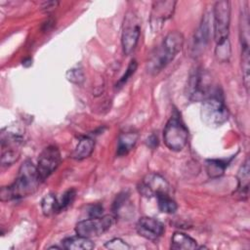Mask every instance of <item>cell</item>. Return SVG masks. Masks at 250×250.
Here are the masks:
<instances>
[{"label":"cell","mask_w":250,"mask_h":250,"mask_svg":"<svg viewBox=\"0 0 250 250\" xmlns=\"http://www.w3.org/2000/svg\"><path fill=\"white\" fill-rule=\"evenodd\" d=\"M40 182L42 181L37 167L30 160H25L21 165L15 182L1 188L0 198L2 201H8L28 196L36 191Z\"/></svg>","instance_id":"cell-1"},{"label":"cell","mask_w":250,"mask_h":250,"mask_svg":"<svg viewBox=\"0 0 250 250\" xmlns=\"http://www.w3.org/2000/svg\"><path fill=\"white\" fill-rule=\"evenodd\" d=\"M183 45L184 36L180 31L169 32L150 56L146 65L147 72L151 75L158 74L176 58Z\"/></svg>","instance_id":"cell-2"},{"label":"cell","mask_w":250,"mask_h":250,"mask_svg":"<svg viewBox=\"0 0 250 250\" xmlns=\"http://www.w3.org/2000/svg\"><path fill=\"white\" fill-rule=\"evenodd\" d=\"M200 114L202 121L209 127H219L228 121L229 110L223 94L218 88H215L202 102Z\"/></svg>","instance_id":"cell-3"},{"label":"cell","mask_w":250,"mask_h":250,"mask_svg":"<svg viewBox=\"0 0 250 250\" xmlns=\"http://www.w3.org/2000/svg\"><path fill=\"white\" fill-rule=\"evenodd\" d=\"M163 140L166 146L174 151L182 150L188 144V130L176 110L165 125Z\"/></svg>","instance_id":"cell-4"},{"label":"cell","mask_w":250,"mask_h":250,"mask_svg":"<svg viewBox=\"0 0 250 250\" xmlns=\"http://www.w3.org/2000/svg\"><path fill=\"white\" fill-rule=\"evenodd\" d=\"M214 89L208 71L201 67H196L192 70L188 82V96L189 100L193 102H203Z\"/></svg>","instance_id":"cell-5"},{"label":"cell","mask_w":250,"mask_h":250,"mask_svg":"<svg viewBox=\"0 0 250 250\" xmlns=\"http://www.w3.org/2000/svg\"><path fill=\"white\" fill-rule=\"evenodd\" d=\"M230 23V3L218 1L213 8V33L217 45L229 40Z\"/></svg>","instance_id":"cell-6"},{"label":"cell","mask_w":250,"mask_h":250,"mask_svg":"<svg viewBox=\"0 0 250 250\" xmlns=\"http://www.w3.org/2000/svg\"><path fill=\"white\" fill-rule=\"evenodd\" d=\"M115 222L112 215H104L97 218H90L78 222L75 226V232L84 237L100 236L108 230Z\"/></svg>","instance_id":"cell-7"},{"label":"cell","mask_w":250,"mask_h":250,"mask_svg":"<svg viewBox=\"0 0 250 250\" xmlns=\"http://www.w3.org/2000/svg\"><path fill=\"white\" fill-rule=\"evenodd\" d=\"M141 34V25L138 17L133 12L126 14L123 22L121 44L125 55H130L136 48Z\"/></svg>","instance_id":"cell-8"},{"label":"cell","mask_w":250,"mask_h":250,"mask_svg":"<svg viewBox=\"0 0 250 250\" xmlns=\"http://www.w3.org/2000/svg\"><path fill=\"white\" fill-rule=\"evenodd\" d=\"M61 153L56 146L45 147L39 155L37 163V171L41 181H45L61 163Z\"/></svg>","instance_id":"cell-9"},{"label":"cell","mask_w":250,"mask_h":250,"mask_svg":"<svg viewBox=\"0 0 250 250\" xmlns=\"http://www.w3.org/2000/svg\"><path fill=\"white\" fill-rule=\"evenodd\" d=\"M168 182L157 173H149L138 186L139 192L145 197H156L160 193H169Z\"/></svg>","instance_id":"cell-10"},{"label":"cell","mask_w":250,"mask_h":250,"mask_svg":"<svg viewBox=\"0 0 250 250\" xmlns=\"http://www.w3.org/2000/svg\"><path fill=\"white\" fill-rule=\"evenodd\" d=\"M246 9H243L240 21V42H241V59L242 74L246 88L249 87V18Z\"/></svg>","instance_id":"cell-11"},{"label":"cell","mask_w":250,"mask_h":250,"mask_svg":"<svg viewBox=\"0 0 250 250\" xmlns=\"http://www.w3.org/2000/svg\"><path fill=\"white\" fill-rule=\"evenodd\" d=\"M137 232L148 240L158 239L165 231L164 225L157 219L152 217H142L136 225Z\"/></svg>","instance_id":"cell-12"},{"label":"cell","mask_w":250,"mask_h":250,"mask_svg":"<svg viewBox=\"0 0 250 250\" xmlns=\"http://www.w3.org/2000/svg\"><path fill=\"white\" fill-rule=\"evenodd\" d=\"M210 18L208 14H205L202 18L200 25L193 34L191 40V54L194 57L200 56L204 52L210 39Z\"/></svg>","instance_id":"cell-13"},{"label":"cell","mask_w":250,"mask_h":250,"mask_svg":"<svg viewBox=\"0 0 250 250\" xmlns=\"http://www.w3.org/2000/svg\"><path fill=\"white\" fill-rule=\"evenodd\" d=\"M176 1H155L152 5L150 22L153 27H160L166 20L171 18L175 10Z\"/></svg>","instance_id":"cell-14"},{"label":"cell","mask_w":250,"mask_h":250,"mask_svg":"<svg viewBox=\"0 0 250 250\" xmlns=\"http://www.w3.org/2000/svg\"><path fill=\"white\" fill-rule=\"evenodd\" d=\"M249 181H250V163L247 158L244 163L240 166L237 172V188L235 194L239 199H246L249 190Z\"/></svg>","instance_id":"cell-15"},{"label":"cell","mask_w":250,"mask_h":250,"mask_svg":"<svg viewBox=\"0 0 250 250\" xmlns=\"http://www.w3.org/2000/svg\"><path fill=\"white\" fill-rule=\"evenodd\" d=\"M139 135L136 132H126L121 133L118 137L117 141V150L116 155L118 156H124L128 152H130L133 147L135 146L137 141H138Z\"/></svg>","instance_id":"cell-16"},{"label":"cell","mask_w":250,"mask_h":250,"mask_svg":"<svg viewBox=\"0 0 250 250\" xmlns=\"http://www.w3.org/2000/svg\"><path fill=\"white\" fill-rule=\"evenodd\" d=\"M170 247L174 250H193L197 248V243L196 240L189 235L181 231H176L172 236Z\"/></svg>","instance_id":"cell-17"},{"label":"cell","mask_w":250,"mask_h":250,"mask_svg":"<svg viewBox=\"0 0 250 250\" xmlns=\"http://www.w3.org/2000/svg\"><path fill=\"white\" fill-rule=\"evenodd\" d=\"M62 247L67 250H91L95 247L93 241L81 235L66 237L62 241Z\"/></svg>","instance_id":"cell-18"},{"label":"cell","mask_w":250,"mask_h":250,"mask_svg":"<svg viewBox=\"0 0 250 250\" xmlns=\"http://www.w3.org/2000/svg\"><path fill=\"white\" fill-rule=\"evenodd\" d=\"M95 146V142L90 137H83L79 140L77 146L71 152V157L76 160H82L89 157Z\"/></svg>","instance_id":"cell-19"},{"label":"cell","mask_w":250,"mask_h":250,"mask_svg":"<svg viewBox=\"0 0 250 250\" xmlns=\"http://www.w3.org/2000/svg\"><path fill=\"white\" fill-rule=\"evenodd\" d=\"M230 160V159H229ZM229 160L224 159H209L206 161V171L209 177L218 178L222 176L228 167Z\"/></svg>","instance_id":"cell-20"},{"label":"cell","mask_w":250,"mask_h":250,"mask_svg":"<svg viewBox=\"0 0 250 250\" xmlns=\"http://www.w3.org/2000/svg\"><path fill=\"white\" fill-rule=\"evenodd\" d=\"M158 209L167 214H173L177 211L178 205L174 199L169 196V193H160L156 196Z\"/></svg>","instance_id":"cell-21"},{"label":"cell","mask_w":250,"mask_h":250,"mask_svg":"<svg viewBox=\"0 0 250 250\" xmlns=\"http://www.w3.org/2000/svg\"><path fill=\"white\" fill-rule=\"evenodd\" d=\"M41 208L46 216L58 213V199L54 194H46L41 201Z\"/></svg>","instance_id":"cell-22"},{"label":"cell","mask_w":250,"mask_h":250,"mask_svg":"<svg viewBox=\"0 0 250 250\" xmlns=\"http://www.w3.org/2000/svg\"><path fill=\"white\" fill-rule=\"evenodd\" d=\"M75 195H76V191L74 188H70V189L66 190L62 195L61 199L58 200V213L66 209L73 202Z\"/></svg>","instance_id":"cell-23"},{"label":"cell","mask_w":250,"mask_h":250,"mask_svg":"<svg viewBox=\"0 0 250 250\" xmlns=\"http://www.w3.org/2000/svg\"><path fill=\"white\" fill-rule=\"evenodd\" d=\"M66 79L70 81L73 84L81 85L85 80V75L80 67H74L71 69H68L66 72Z\"/></svg>","instance_id":"cell-24"},{"label":"cell","mask_w":250,"mask_h":250,"mask_svg":"<svg viewBox=\"0 0 250 250\" xmlns=\"http://www.w3.org/2000/svg\"><path fill=\"white\" fill-rule=\"evenodd\" d=\"M216 57L219 61L221 62H226L229 60V56H230V44L229 41H226L222 44L217 45L216 47V51H215Z\"/></svg>","instance_id":"cell-25"},{"label":"cell","mask_w":250,"mask_h":250,"mask_svg":"<svg viewBox=\"0 0 250 250\" xmlns=\"http://www.w3.org/2000/svg\"><path fill=\"white\" fill-rule=\"evenodd\" d=\"M137 66H138V63H137L136 60H132V61L130 62V63H129V65H128V67H127L125 73H124V74L121 76V78L117 81V83H116V85H115V87H116L117 89L121 88V87L129 80V78L135 73V71H136V69H137Z\"/></svg>","instance_id":"cell-26"},{"label":"cell","mask_w":250,"mask_h":250,"mask_svg":"<svg viewBox=\"0 0 250 250\" xmlns=\"http://www.w3.org/2000/svg\"><path fill=\"white\" fill-rule=\"evenodd\" d=\"M104 247L107 249H112V250H129L130 246L121 238L115 237L110 239L104 244Z\"/></svg>","instance_id":"cell-27"},{"label":"cell","mask_w":250,"mask_h":250,"mask_svg":"<svg viewBox=\"0 0 250 250\" xmlns=\"http://www.w3.org/2000/svg\"><path fill=\"white\" fill-rule=\"evenodd\" d=\"M128 197H129V195L125 191L119 193L115 197V199L113 201V204H112V211H113L114 214H118L119 213L120 209L124 206V203H126V201L128 200Z\"/></svg>","instance_id":"cell-28"},{"label":"cell","mask_w":250,"mask_h":250,"mask_svg":"<svg viewBox=\"0 0 250 250\" xmlns=\"http://www.w3.org/2000/svg\"><path fill=\"white\" fill-rule=\"evenodd\" d=\"M103 206L101 204H95L92 205L89 209V216L90 218H97V217H101L103 214Z\"/></svg>","instance_id":"cell-29"},{"label":"cell","mask_w":250,"mask_h":250,"mask_svg":"<svg viewBox=\"0 0 250 250\" xmlns=\"http://www.w3.org/2000/svg\"><path fill=\"white\" fill-rule=\"evenodd\" d=\"M158 145V138L154 134L147 138V146L151 148H155Z\"/></svg>","instance_id":"cell-30"},{"label":"cell","mask_w":250,"mask_h":250,"mask_svg":"<svg viewBox=\"0 0 250 250\" xmlns=\"http://www.w3.org/2000/svg\"><path fill=\"white\" fill-rule=\"evenodd\" d=\"M28 62H29V63H32V60H31V59H29V60H28ZM26 62H27V61H26V60H24V61L22 62V64L26 66ZM29 63H28V64H29ZM29 65H30V64H29Z\"/></svg>","instance_id":"cell-31"}]
</instances>
